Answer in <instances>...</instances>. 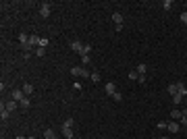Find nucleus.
Wrapping results in <instances>:
<instances>
[{"label": "nucleus", "instance_id": "obj_12", "mask_svg": "<svg viewBox=\"0 0 187 139\" xmlns=\"http://www.w3.org/2000/svg\"><path fill=\"white\" fill-rule=\"evenodd\" d=\"M19 106L23 108V110H27L29 106H31V100H29V96H25V98H23V100L19 102Z\"/></svg>", "mask_w": 187, "mask_h": 139}, {"label": "nucleus", "instance_id": "obj_6", "mask_svg": "<svg viewBox=\"0 0 187 139\" xmlns=\"http://www.w3.org/2000/svg\"><path fill=\"white\" fill-rule=\"evenodd\" d=\"M23 98H25L23 89H13V91H11V100H15V102H21Z\"/></svg>", "mask_w": 187, "mask_h": 139}, {"label": "nucleus", "instance_id": "obj_33", "mask_svg": "<svg viewBox=\"0 0 187 139\" xmlns=\"http://www.w3.org/2000/svg\"><path fill=\"white\" fill-rule=\"evenodd\" d=\"M17 139H27V137H17Z\"/></svg>", "mask_w": 187, "mask_h": 139}, {"label": "nucleus", "instance_id": "obj_22", "mask_svg": "<svg viewBox=\"0 0 187 139\" xmlns=\"http://www.w3.org/2000/svg\"><path fill=\"white\" fill-rule=\"evenodd\" d=\"M183 100H185V98L177 93V96H173V104H177V106H179V104H183Z\"/></svg>", "mask_w": 187, "mask_h": 139}, {"label": "nucleus", "instance_id": "obj_13", "mask_svg": "<svg viewBox=\"0 0 187 139\" xmlns=\"http://www.w3.org/2000/svg\"><path fill=\"white\" fill-rule=\"evenodd\" d=\"M177 91H179V96L185 98V96H187V87H185V83H181V81H179V83H177Z\"/></svg>", "mask_w": 187, "mask_h": 139}, {"label": "nucleus", "instance_id": "obj_9", "mask_svg": "<svg viewBox=\"0 0 187 139\" xmlns=\"http://www.w3.org/2000/svg\"><path fill=\"white\" fill-rule=\"evenodd\" d=\"M135 71H137L139 79H145V71H148V67H145L144 63H141V64H137V69H135Z\"/></svg>", "mask_w": 187, "mask_h": 139}, {"label": "nucleus", "instance_id": "obj_31", "mask_svg": "<svg viewBox=\"0 0 187 139\" xmlns=\"http://www.w3.org/2000/svg\"><path fill=\"white\" fill-rule=\"evenodd\" d=\"M27 139H38V137H33V135H29V137H27Z\"/></svg>", "mask_w": 187, "mask_h": 139}, {"label": "nucleus", "instance_id": "obj_29", "mask_svg": "<svg viewBox=\"0 0 187 139\" xmlns=\"http://www.w3.org/2000/svg\"><path fill=\"white\" fill-rule=\"evenodd\" d=\"M179 19H181V23H185V25H187V13H181Z\"/></svg>", "mask_w": 187, "mask_h": 139}, {"label": "nucleus", "instance_id": "obj_14", "mask_svg": "<svg viewBox=\"0 0 187 139\" xmlns=\"http://www.w3.org/2000/svg\"><path fill=\"white\" fill-rule=\"evenodd\" d=\"M21 89H23V93H25V96H31V93H33V85H31V83H25Z\"/></svg>", "mask_w": 187, "mask_h": 139}, {"label": "nucleus", "instance_id": "obj_16", "mask_svg": "<svg viewBox=\"0 0 187 139\" xmlns=\"http://www.w3.org/2000/svg\"><path fill=\"white\" fill-rule=\"evenodd\" d=\"M44 137H46V139H56L54 129H46V131H44Z\"/></svg>", "mask_w": 187, "mask_h": 139}, {"label": "nucleus", "instance_id": "obj_30", "mask_svg": "<svg viewBox=\"0 0 187 139\" xmlns=\"http://www.w3.org/2000/svg\"><path fill=\"white\" fill-rule=\"evenodd\" d=\"M166 125H168V123H164V120H160V123H158L156 127H158V129H166Z\"/></svg>", "mask_w": 187, "mask_h": 139}, {"label": "nucleus", "instance_id": "obj_5", "mask_svg": "<svg viewBox=\"0 0 187 139\" xmlns=\"http://www.w3.org/2000/svg\"><path fill=\"white\" fill-rule=\"evenodd\" d=\"M83 46H85V44L79 42V40H73V42H71V50H73V52H77V54H81Z\"/></svg>", "mask_w": 187, "mask_h": 139}, {"label": "nucleus", "instance_id": "obj_24", "mask_svg": "<svg viewBox=\"0 0 187 139\" xmlns=\"http://www.w3.org/2000/svg\"><path fill=\"white\" fill-rule=\"evenodd\" d=\"M129 79H131V81H135V79H139V75H137V71H129Z\"/></svg>", "mask_w": 187, "mask_h": 139}, {"label": "nucleus", "instance_id": "obj_35", "mask_svg": "<svg viewBox=\"0 0 187 139\" xmlns=\"http://www.w3.org/2000/svg\"><path fill=\"white\" fill-rule=\"evenodd\" d=\"M185 112H187V110H185Z\"/></svg>", "mask_w": 187, "mask_h": 139}, {"label": "nucleus", "instance_id": "obj_2", "mask_svg": "<svg viewBox=\"0 0 187 139\" xmlns=\"http://www.w3.org/2000/svg\"><path fill=\"white\" fill-rule=\"evenodd\" d=\"M50 11H52V4H50V2H42L40 4V17L42 19H48Z\"/></svg>", "mask_w": 187, "mask_h": 139}, {"label": "nucleus", "instance_id": "obj_3", "mask_svg": "<svg viewBox=\"0 0 187 139\" xmlns=\"http://www.w3.org/2000/svg\"><path fill=\"white\" fill-rule=\"evenodd\" d=\"M112 21H114V29H117V31L123 29V15L121 13H112Z\"/></svg>", "mask_w": 187, "mask_h": 139}, {"label": "nucleus", "instance_id": "obj_25", "mask_svg": "<svg viewBox=\"0 0 187 139\" xmlns=\"http://www.w3.org/2000/svg\"><path fill=\"white\" fill-rule=\"evenodd\" d=\"M94 83H100V73H91V77H90Z\"/></svg>", "mask_w": 187, "mask_h": 139}, {"label": "nucleus", "instance_id": "obj_20", "mask_svg": "<svg viewBox=\"0 0 187 139\" xmlns=\"http://www.w3.org/2000/svg\"><path fill=\"white\" fill-rule=\"evenodd\" d=\"M162 8H164V11H173V0H164V2H162Z\"/></svg>", "mask_w": 187, "mask_h": 139}, {"label": "nucleus", "instance_id": "obj_17", "mask_svg": "<svg viewBox=\"0 0 187 139\" xmlns=\"http://www.w3.org/2000/svg\"><path fill=\"white\" fill-rule=\"evenodd\" d=\"M73 123H75L73 118H67V120L62 123V127H60V129H73Z\"/></svg>", "mask_w": 187, "mask_h": 139}, {"label": "nucleus", "instance_id": "obj_28", "mask_svg": "<svg viewBox=\"0 0 187 139\" xmlns=\"http://www.w3.org/2000/svg\"><path fill=\"white\" fill-rule=\"evenodd\" d=\"M112 100H117V102H121V100H123V93H121V91H117V93L112 96Z\"/></svg>", "mask_w": 187, "mask_h": 139}, {"label": "nucleus", "instance_id": "obj_18", "mask_svg": "<svg viewBox=\"0 0 187 139\" xmlns=\"http://www.w3.org/2000/svg\"><path fill=\"white\" fill-rule=\"evenodd\" d=\"M168 93H171V98L179 93V91H177V83H171V85H168Z\"/></svg>", "mask_w": 187, "mask_h": 139}, {"label": "nucleus", "instance_id": "obj_27", "mask_svg": "<svg viewBox=\"0 0 187 139\" xmlns=\"http://www.w3.org/2000/svg\"><path fill=\"white\" fill-rule=\"evenodd\" d=\"M90 63H91V58H90V56H83V58H81V64H83V67H87Z\"/></svg>", "mask_w": 187, "mask_h": 139}, {"label": "nucleus", "instance_id": "obj_10", "mask_svg": "<svg viewBox=\"0 0 187 139\" xmlns=\"http://www.w3.org/2000/svg\"><path fill=\"white\" fill-rule=\"evenodd\" d=\"M4 106H7L11 112H15L17 108H19V102H15V100H8V102H4Z\"/></svg>", "mask_w": 187, "mask_h": 139}, {"label": "nucleus", "instance_id": "obj_26", "mask_svg": "<svg viewBox=\"0 0 187 139\" xmlns=\"http://www.w3.org/2000/svg\"><path fill=\"white\" fill-rule=\"evenodd\" d=\"M179 125H183V127H187V112L183 110V118L179 120Z\"/></svg>", "mask_w": 187, "mask_h": 139}, {"label": "nucleus", "instance_id": "obj_21", "mask_svg": "<svg viewBox=\"0 0 187 139\" xmlns=\"http://www.w3.org/2000/svg\"><path fill=\"white\" fill-rule=\"evenodd\" d=\"M48 44H50L48 37H40V46H38V48H48Z\"/></svg>", "mask_w": 187, "mask_h": 139}, {"label": "nucleus", "instance_id": "obj_8", "mask_svg": "<svg viewBox=\"0 0 187 139\" xmlns=\"http://www.w3.org/2000/svg\"><path fill=\"white\" fill-rule=\"evenodd\" d=\"M166 129H168V131H171V133H179L181 125H179V123H177V120H171V123L166 125Z\"/></svg>", "mask_w": 187, "mask_h": 139}, {"label": "nucleus", "instance_id": "obj_34", "mask_svg": "<svg viewBox=\"0 0 187 139\" xmlns=\"http://www.w3.org/2000/svg\"><path fill=\"white\" fill-rule=\"evenodd\" d=\"M160 139H168V137H160Z\"/></svg>", "mask_w": 187, "mask_h": 139}, {"label": "nucleus", "instance_id": "obj_15", "mask_svg": "<svg viewBox=\"0 0 187 139\" xmlns=\"http://www.w3.org/2000/svg\"><path fill=\"white\" fill-rule=\"evenodd\" d=\"M19 42H21V46L25 48V46L29 44V35L27 33H19Z\"/></svg>", "mask_w": 187, "mask_h": 139}, {"label": "nucleus", "instance_id": "obj_11", "mask_svg": "<svg viewBox=\"0 0 187 139\" xmlns=\"http://www.w3.org/2000/svg\"><path fill=\"white\" fill-rule=\"evenodd\" d=\"M171 118H173V120H181V118H183V110H177V108L171 110Z\"/></svg>", "mask_w": 187, "mask_h": 139}, {"label": "nucleus", "instance_id": "obj_32", "mask_svg": "<svg viewBox=\"0 0 187 139\" xmlns=\"http://www.w3.org/2000/svg\"><path fill=\"white\" fill-rule=\"evenodd\" d=\"M183 104H185V106H187V96H185V100H183Z\"/></svg>", "mask_w": 187, "mask_h": 139}, {"label": "nucleus", "instance_id": "obj_23", "mask_svg": "<svg viewBox=\"0 0 187 139\" xmlns=\"http://www.w3.org/2000/svg\"><path fill=\"white\" fill-rule=\"evenodd\" d=\"M35 56H38V58L46 56V48H35Z\"/></svg>", "mask_w": 187, "mask_h": 139}, {"label": "nucleus", "instance_id": "obj_4", "mask_svg": "<svg viewBox=\"0 0 187 139\" xmlns=\"http://www.w3.org/2000/svg\"><path fill=\"white\" fill-rule=\"evenodd\" d=\"M104 91H106V96H114V93H117V85H114V83H112V81H108V83H106V85H104Z\"/></svg>", "mask_w": 187, "mask_h": 139}, {"label": "nucleus", "instance_id": "obj_1", "mask_svg": "<svg viewBox=\"0 0 187 139\" xmlns=\"http://www.w3.org/2000/svg\"><path fill=\"white\" fill-rule=\"evenodd\" d=\"M71 75H75V77H85V79H87V77H91V73L85 69V67H71Z\"/></svg>", "mask_w": 187, "mask_h": 139}, {"label": "nucleus", "instance_id": "obj_7", "mask_svg": "<svg viewBox=\"0 0 187 139\" xmlns=\"http://www.w3.org/2000/svg\"><path fill=\"white\" fill-rule=\"evenodd\" d=\"M8 116H11V110H8L7 106H4V102H2V106H0V118H2V120H8Z\"/></svg>", "mask_w": 187, "mask_h": 139}, {"label": "nucleus", "instance_id": "obj_19", "mask_svg": "<svg viewBox=\"0 0 187 139\" xmlns=\"http://www.w3.org/2000/svg\"><path fill=\"white\" fill-rule=\"evenodd\" d=\"M62 135H65V139H73V129H60Z\"/></svg>", "mask_w": 187, "mask_h": 139}]
</instances>
